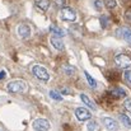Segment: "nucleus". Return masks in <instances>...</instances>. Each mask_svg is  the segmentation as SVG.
I'll return each mask as SVG.
<instances>
[{
  "mask_svg": "<svg viewBox=\"0 0 131 131\" xmlns=\"http://www.w3.org/2000/svg\"><path fill=\"white\" fill-rule=\"evenodd\" d=\"M103 124H104V126L107 127V130H110V131H116L118 129V124H117L115 120L110 118V117L103 118Z\"/></svg>",
  "mask_w": 131,
  "mask_h": 131,
  "instance_id": "obj_9",
  "label": "nucleus"
},
{
  "mask_svg": "<svg viewBox=\"0 0 131 131\" xmlns=\"http://www.w3.org/2000/svg\"><path fill=\"white\" fill-rule=\"evenodd\" d=\"M36 6L41 12H47L48 8H50V0H37L36 1Z\"/></svg>",
  "mask_w": 131,
  "mask_h": 131,
  "instance_id": "obj_11",
  "label": "nucleus"
},
{
  "mask_svg": "<svg viewBox=\"0 0 131 131\" xmlns=\"http://www.w3.org/2000/svg\"><path fill=\"white\" fill-rule=\"evenodd\" d=\"M124 106H125V110H127L131 113V99H126V101L124 102Z\"/></svg>",
  "mask_w": 131,
  "mask_h": 131,
  "instance_id": "obj_21",
  "label": "nucleus"
},
{
  "mask_svg": "<svg viewBox=\"0 0 131 131\" xmlns=\"http://www.w3.org/2000/svg\"><path fill=\"white\" fill-rule=\"evenodd\" d=\"M104 5L108 9H113V8L117 6V1L116 0H104Z\"/></svg>",
  "mask_w": 131,
  "mask_h": 131,
  "instance_id": "obj_18",
  "label": "nucleus"
},
{
  "mask_svg": "<svg viewBox=\"0 0 131 131\" xmlns=\"http://www.w3.org/2000/svg\"><path fill=\"white\" fill-rule=\"evenodd\" d=\"M8 92L10 93H24L27 90V84L22 80H15V82H10L6 85Z\"/></svg>",
  "mask_w": 131,
  "mask_h": 131,
  "instance_id": "obj_1",
  "label": "nucleus"
},
{
  "mask_svg": "<svg viewBox=\"0 0 131 131\" xmlns=\"http://www.w3.org/2000/svg\"><path fill=\"white\" fill-rule=\"evenodd\" d=\"M75 116H77V118H78L79 121H87V120H89V118L92 117L90 112L88 111L85 107H79V108H77V110H75Z\"/></svg>",
  "mask_w": 131,
  "mask_h": 131,
  "instance_id": "obj_7",
  "label": "nucleus"
},
{
  "mask_svg": "<svg viewBox=\"0 0 131 131\" xmlns=\"http://www.w3.org/2000/svg\"><path fill=\"white\" fill-rule=\"evenodd\" d=\"M50 31H51L55 36H59V37H64V36H65V31H64V29H61V28H59V27H57V26H55V24H51Z\"/></svg>",
  "mask_w": 131,
  "mask_h": 131,
  "instance_id": "obj_14",
  "label": "nucleus"
},
{
  "mask_svg": "<svg viewBox=\"0 0 131 131\" xmlns=\"http://www.w3.org/2000/svg\"><path fill=\"white\" fill-rule=\"evenodd\" d=\"M120 120L122 121V124L126 126V127H131V120L129 118V116H126L125 113H122V115H120Z\"/></svg>",
  "mask_w": 131,
  "mask_h": 131,
  "instance_id": "obj_16",
  "label": "nucleus"
},
{
  "mask_svg": "<svg viewBox=\"0 0 131 131\" xmlns=\"http://www.w3.org/2000/svg\"><path fill=\"white\" fill-rule=\"evenodd\" d=\"M32 73L36 75L37 79L42 80V82H45V83L48 82V79H50V75H48L47 70L45 69L43 66H41V65H35V66L32 68Z\"/></svg>",
  "mask_w": 131,
  "mask_h": 131,
  "instance_id": "obj_3",
  "label": "nucleus"
},
{
  "mask_svg": "<svg viewBox=\"0 0 131 131\" xmlns=\"http://www.w3.org/2000/svg\"><path fill=\"white\" fill-rule=\"evenodd\" d=\"M94 6H95V9H97V10H102L103 4H102V1H101V0H94Z\"/></svg>",
  "mask_w": 131,
  "mask_h": 131,
  "instance_id": "obj_22",
  "label": "nucleus"
},
{
  "mask_svg": "<svg viewBox=\"0 0 131 131\" xmlns=\"http://www.w3.org/2000/svg\"><path fill=\"white\" fill-rule=\"evenodd\" d=\"M50 97H51L52 99L57 101V102L62 101V95H61V94H60L57 90H51V92H50Z\"/></svg>",
  "mask_w": 131,
  "mask_h": 131,
  "instance_id": "obj_17",
  "label": "nucleus"
},
{
  "mask_svg": "<svg viewBox=\"0 0 131 131\" xmlns=\"http://www.w3.org/2000/svg\"><path fill=\"white\" fill-rule=\"evenodd\" d=\"M60 17L65 22H75L77 20V13H75V10L73 8H69V6H64L61 9Z\"/></svg>",
  "mask_w": 131,
  "mask_h": 131,
  "instance_id": "obj_2",
  "label": "nucleus"
},
{
  "mask_svg": "<svg viewBox=\"0 0 131 131\" xmlns=\"http://www.w3.org/2000/svg\"><path fill=\"white\" fill-rule=\"evenodd\" d=\"M5 75H6V74H5V71H4V70H1V71H0V80H3V79L5 78Z\"/></svg>",
  "mask_w": 131,
  "mask_h": 131,
  "instance_id": "obj_26",
  "label": "nucleus"
},
{
  "mask_svg": "<svg viewBox=\"0 0 131 131\" xmlns=\"http://www.w3.org/2000/svg\"><path fill=\"white\" fill-rule=\"evenodd\" d=\"M125 19H126L127 23H130L131 24V9L126 10V13H125Z\"/></svg>",
  "mask_w": 131,
  "mask_h": 131,
  "instance_id": "obj_24",
  "label": "nucleus"
},
{
  "mask_svg": "<svg viewBox=\"0 0 131 131\" xmlns=\"http://www.w3.org/2000/svg\"><path fill=\"white\" fill-rule=\"evenodd\" d=\"M17 31H18V36H19L20 38H23V40H27V38H29V36H31V33H32V31H31V27H29L28 24H24V23L19 24Z\"/></svg>",
  "mask_w": 131,
  "mask_h": 131,
  "instance_id": "obj_6",
  "label": "nucleus"
},
{
  "mask_svg": "<svg viewBox=\"0 0 131 131\" xmlns=\"http://www.w3.org/2000/svg\"><path fill=\"white\" fill-rule=\"evenodd\" d=\"M80 99H82V101H83V102L87 104L88 107H90L92 110H94V111L97 110V106H95V103H94L93 101H90V99H89V97H88L87 94H80Z\"/></svg>",
  "mask_w": 131,
  "mask_h": 131,
  "instance_id": "obj_12",
  "label": "nucleus"
},
{
  "mask_svg": "<svg viewBox=\"0 0 131 131\" xmlns=\"http://www.w3.org/2000/svg\"><path fill=\"white\" fill-rule=\"evenodd\" d=\"M87 129H88V131H95L98 129V125L95 124V121H89L87 125Z\"/></svg>",
  "mask_w": 131,
  "mask_h": 131,
  "instance_id": "obj_19",
  "label": "nucleus"
},
{
  "mask_svg": "<svg viewBox=\"0 0 131 131\" xmlns=\"http://www.w3.org/2000/svg\"><path fill=\"white\" fill-rule=\"evenodd\" d=\"M84 74H85V78H87V82H88V84L90 85V87L93 88H97V82H95V79L93 78V77H90L89 74H88L87 71H84Z\"/></svg>",
  "mask_w": 131,
  "mask_h": 131,
  "instance_id": "obj_15",
  "label": "nucleus"
},
{
  "mask_svg": "<svg viewBox=\"0 0 131 131\" xmlns=\"http://www.w3.org/2000/svg\"><path fill=\"white\" fill-rule=\"evenodd\" d=\"M53 3L57 8H64V5H65V0H53Z\"/></svg>",
  "mask_w": 131,
  "mask_h": 131,
  "instance_id": "obj_23",
  "label": "nucleus"
},
{
  "mask_svg": "<svg viewBox=\"0 0 131 131\" xmlns=\"http://www.w3.org/2000/svg\"><path fill=\"white\" fill-rule=\"evenodd\" d=\"M115 61H116V64H117L120 68H122V69H129L131 66V57L129 55H126V53H120V55H117V56L115 57Z\"/></svg>",
  "mask_w": 131,
  "mask_h": 131,
  "instance_id": "obj_4",
  "label": "nucleus"
},
{
  "mask_svg": "<svg viewBox=\"0 0 131 131\" xmlns=\"http://www.w3.org/2000/svg\"><path fill=\"white\" fill-rule=\"evenodd\" d=\"M111 95L115 97V98H122V97H126L127 93H126V90L122 89V88H115V89L111 90Z\"/></svg>",
  "mask_w": 131,
  "mask_h": 131,
  "instance_id": "obj_10",
  "label": "nucleus"
},
{
  "mask_svg": "<svg viewBox=\"0 0 131 131\" xmlns=\"http://www.w3.org/2000/svg\"><path fill=\"white\" fill-rule=\"evenodd\" d=\"M124 78H125V82L131 87V70H126L124 73Z\"/></svg>",
  "mask_w": 131,
  "mask_h": 131,
  "instance_id": "obj_20",
  "label": "nucleus"
},
{
  "mask_svg": "<svg viewBox=\"0 0 131 131\" xmlns=\"http://www.w3.org/2000/svg\"><path fill=\"white\" fill-rule=\"evenodd\" d=\"M65 73L69 74V75L73 74V73H74V68H73V66H66V68H65Z\"/></svg>",
  "mask_w": 131,
  "mask_h": 131,
  "instance_id": "obj_25",
  "label": "nucleus"
},
{
  "mask_svg": "<svg viewBox=\"0 0 131 131\" xmlns=\"http://www.w3.org/2000/svg\"><path fill=\"white\" fill-rule=\"evenodd\" d=\"M32 127L36 131H48L50 130V122L46 118H37L33 121Z\"/></svg>",
  "mask_w": 131,
  "mask_h": 131,
  "instance_id": "obj_5",
  "label": "nucleus"
},
{
  "mask_svg": "<svg viewBox=\"0 0 131 131\" xmlns=\"http://www.w3.org/2000/svg\"><path fill=\"white\" fill-rule=\"evenodd\" d=\"M50 42H51V45L57 50V51H62L64 50V42L61 41V37H59V36H52L51 38H50Z\"/></svg>",
  "mask_w": 131,
  "mask_h": 131,
  "instance_id": "obj_8",
  "label": "nucleus"
},
{
  "mask_svg": "<svg viewBox=\"0 0 131 131\" xmlns=\"http://www.w3.org/2000/svg\"><path fill=\"white\" fill-rule=\"evenodd\" d=\"M121 36H122V38L127 43L131 45V29L130 28H122L121 29Z\"/></svg>",
  "mask_w": 131,
  "mask_h": 131,
  "instance_id": "obj_13",
  "label": "nucleus"
},
{
  "mask_svg": "<svg viewBox=\"0 0 131 131\" xmlns=\"http://www.w3.org/2000/svg\"><path fill=\"white\" fill-rule=\"evenodd\" d=\"M62 92H64L65 94H71V90H68V89H64Z\"/></svg>",
  "mask_w": 131,
  "mask_h": 131,
  "instance_id": "obj_27",
  "label": "nucleus"
}]
</instances>
